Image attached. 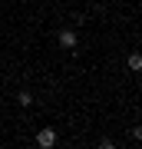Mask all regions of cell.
Listing matches in <instances>:
<instances>
[{"mask_svg":"<svg viewBox=\"0 0 142 149\" xmlns=\"http://www.w3.org/2000/svg\"><path fill=\"white\" fill-rule=\"evenodd\" d=\"M56 43H60L63 50H76V47H79V33H76L73 27H63V30L56 33Z\"/></svg>","mask_w":142,"mask_h":149,"instance_id":"1","label":"cell"},{"mask_svg":"<svg viewBox=\"0 0 142 149\" xmlns=\"http://www.w3.org/2000/svg\"><path fill=\"white\" fill-rule=\"evenodd\" d=\"M56 139H60L56 129H53V126H43L40 133H37V146L40 149H50V146H56Z\"/></svg>","mask_w":142,"mask_h":149,"instance_id":"2","label":"cell"},{"mask_svg":"<svg viewBox=\"0 0 142 149\" xmlns=\"http://www.w3.org/2000/svg\"><path fill=\"white\" fill-rule=\"evenodd\" d=\"M126 66L132 70V73H142V53H139V50H132V53L126 56Z\"/></svg>","mask_w":142,"mask_h":149,"instance_id":"3","label":"cell"},{"mask_svg":"<svg viewBox=\"0 0 142 149\" xmlns=\"http://www.w3.org/2000/svg\"><path fill=\"white\" fill-rule=\"evenodd\" d=\"M17 103H20L23 109H30V106H33V96H30V90H20V93H17Z\"/></svg>","mask_w":142,"mask_h":149,"instance_id":"4","label":"cell"},{"mask_svg":"<svg viewBox=\"0 0 142 149\" xmlns=\"http://www.w3.org/2000/svg\"><path fill=\"white\" fill-rule=\"evenodd\" d=\"M132 139H136V143L142 146V123H139V126H132Z\"/></svg>","mask_w":142,"mask_h":149,"instance_id":"5","label":"cell"}]
</instances>
